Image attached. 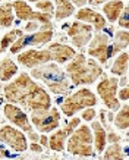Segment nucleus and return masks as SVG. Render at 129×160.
Masks as SVG:
<instances>
[{"label":"nucleus","mask_w":129,"mask_h":160,"mask_svg":"<svg viewBox=\"0 0 129 160\" xmlns=\"http://www.w3.org/2000/svg\"><path fill=\"white\" fill-rule=\"evenodd\" d=\"M5 98L9 103L24 106L31 112H46L52 107V98L29 73H19L12 82L3 88Z\"/></svg>","instance_id":"f257e3e1"},{"label":"nucleus","mask_w":129,"mask_h":160,"mask_svg":"<svg viewBox=\"0 0 129 160\" xmlns=\"http://www.w3.org/2000/svg\"><path fill=\"white\" fill-rule=\"evenodd\" d=\"M103 75V68L94 59L85 58L84 53H77L66 65V77L72 85H90Z\"/></svg>","instance_id":"f03ea898"},{"label":"nucleus","mask_w":129,"mask_h":160,"mask_svg":"<svg viewBox=\"0 0 129 160\" xmlns=\"http://www.w3.org/2000/svg\"><path fill=\"white\" fill-rule=\"evenodd\" d=\"M31 77L40 79L53 94H67L72 90V85L66 73L57 66V63H44L35 66L31 71Z\"/></svg>","instance_id":"7ed1b4c3"},{"label":"nucleus","mask_w":129,"mask_h":160,"mask_svg":"<svg viewBox=\"0 0 129 160\" xmlns=\"http://www.w3.org/2000/svg\"><path fill=\"white\" fill-rule=\"evenodd\" d=\"M67 151L72 156L78 157H94L96 151L92 147V132L88 125H79L72 131V134L67 137L66 146Z\"/></svg>","instance_id":"20e7f679"},{"label":"nucleus","mask_w":129,"mask_h":160,"mask_svg":"<svg viewBox=\"0 0 129 160\" xmlns=\"http://www.w3.org/2000/svg\"><path fill=\"white\" fill-rule=\"evenodd\" d=\"M53 38V25L52 22L43 24L37 31L28 32V34H22L19 38H16L12 46H10V53H19L21 50L25 47H40L47 44Z\"/></svg>","instance_id":"39448f33"},{"label":"nucleus","mask_w":129,"mask_h":160,"mask_svg":"<svg viewBox=\"0 0 129 160\" xmlns=\"http://www.w3.org/2000/svg\"><path fill=\"white\" fill-rule=\"evenodd\" d=\"M97 104V97L96 94L88 90V88H81L77 92L71 94L69 97H66L62 103V112L63 115L67 118H72L75 113L79 110L85 109V107H94Z\"/></svg>","instance_id":"423d86ee"},{"label":"nucleus","mask_w":129,"mask_h":160,"mask_svg":"<svg viewBox=\"0 0 129 160\" xmlns=\"http://www.w3.org/2000/svg\"><path fill=\"white\" fill-rule=\"evenodd\" d=\"M3 113H5L6 119L9 122H12L15 126H18L19 129L25 131L28 134V137L32 141H38V135L34 132L32 123L28 119L27 113H25L21 107H18V104H13V103H7L3 106Z\"/></svg>","instance_id":"0eeeda50"},{"label":"nucleus","mask_w":129,"mask_h":160,"mask_svg":"<svg viewBox=\"0 0 129 160\" xmlns=\"http://www.w3.org/2000/svg\"><path fill=\"white\" fill-rule=\"evenodd\" d=\"M117 88H119V79L116 77L104 78L97 85V92L109 110H117L120 107V100L117 98Z\"/></svg>","instance_id":"6e6552de"},{"label":"nucleus","mask_w":129,"mask_h":160,"mask_svg":"<svg viewBox=\"0 0 129 160\" xmlns=\"http://www.w3.org/2000/svg\"><path fill=\"white\" fill-rule=\"evenodd\" d=\"M31 123L43 134L52 132L57 129L60 125V113L57 109H52V107L46 112H32Z\"/></svg>","instance_id":"1a4fd4ad"},{"label":"nucleus","mask_w":129,"mask_h":160,"mask_svg":"<svg viewBox=\"0 0 129 160\" xmlns=\"http://www.w3.org/2000/svg\"><path fill=\"white\" fill-rule=\"evenodd\" d=\"M0 141L5 142L16 153H22L28 148V141L24 132L16 129L13 126L5 125L0 128Z\"/></svg>","instance_id":"9d476101"},{"label":"nucleus","mask_w":129,"mask_h":160,"mask_svg":"<svg viewBox=\"0 0 129 160\" xmlns=\"http://www.w3.org/2000/svg\"><path fill=\"white\" fill-rule=\"evenodd\" d=\"M90 49H88V54L91 58L97 59L100 63H107L113 54H112V46L109 41V35L98 32L96 34V37H92L90 40Z\"/></svg>","instance_id":"9b49d317"},{"label":"nucleus","mask_w":129,"mask_h":160,"mask_svg":"<svg viewBox=\"0 0 129 160\" xmlns=\"http://www.w3.org/2000/svg\"><path fill=\"white\" fill-rule=\"evenodd\" d=\"M12 8L15 9V15L18 16L21 21H37L41 24H48L52 22V13H44V12H37V10L31 9L28 3H25L24 0H16L12 3Z\"/></svg>","instance_id":"f8f14e48"},{"label":"nucleus","mask_w":129,"mask_h":160,"mask_svg":"<svg viewBox=\"0 0 129 160\" xmlns=\"http://www.w3.org/2000/svg\"><path fill=\"white\" fill-rule=\"evenodd\" d=\"M18 62L25 68L32 69L35 66L44 65V63L53 62V53L48 47L43 50H25L18 54Z\"/></svg>","instance_id":"ddd939ff"},{"label":"nucleus","mask_w":129,"mask_h":160,"mask_svg":"<svg viewBox=\"0 0 129 160\" xmlns=\"http://www.w3.org/2000/svg\"><path fill=\"white\" fill-rule=\"evenodd\" d=\"M67 37L75 47L82 49L92 38V27H90L85 22H81V21H75L67 28Z\"/></svg>","instance_id":"4468645a"},{"label":"nucleus","mask_w":129,"mask_h":160,"mask_svg":"<svg viewBox=\"0 0 129 160\" xmlns=\"http://www.w3.org/2000/svg\"><path fill=\"white\" fill-rule=\"evenodd\" d=\"M79 123H81V119H79V118H72L62 129H57L56 132H53L52 135H50V138H48V147H50L53 151H63L65 150V146H66L67 137L71 135L72 131H73Z\"/></svg>","instance_id":"2eb2a0df"},{"label":"nucleus","mask_w":129,"mask_h":160,"mask_svg":"<svg viewBox=\"0 0 129 160\" xmlns=\"http://www.w3.org/2000/svg\"><path fill=\"white\" fill-rule=\"evenodd\" d=\"M77 21L90 24L92 28H96V31H101L106 27V18L103 15H100L96 10L90 9V8H81L75 15Z\"/></svg>","instance_id":"dca6fc26"},{"label":"nucleus","mask_w":129,"mask_h":160,"mask_svg":"<svg viewBox=\"0 0 129 160\" xmlns=\"http://www.w3.org/2000/svg\"><path fill=\"white\" fill-rule=\"evenodd\" d=\"M48 49L53 53V62L60 63V65L65 62H69L77 54V52L72 49V46H67L63 43H52L48 46Z\"/></svg>","instance_id":"f3484780"},{"label":"nucleus","mask_w":129,"mask_h":160,"mask_svg":"<svg viewBox=\"0 0 129 160\" xmlns=\"http://www.w3.org/2000/svg\"><path fill=\"white\" fill-rule=\"evenodd\" d=\"M90 128L92 131V147L96 148L97 153H103V150L106 148V144H107V132L103 128L101 122L98 121L92 122V125Z\"/></svg>","instance_id":"a211bd4d"},{"label":"nucleus","mask_w":129,"mask_h":160,"mask_svg":"<svg viewBox=\"0 0 129 160\" xmlns=\"http://www.w3.org/2000/svg\"><path fill=\"white\" fill-rule=\"evenodd\" d=\"M125 3L122 0H113V2H106V5L103 6V12H104L106 18L109 22H116L119 18L120 12L123 10Z\"/></svg>","instance_id":"6ab92c4d"},{"label":"nucleus","mask_w":129,"mask_h":160,"mask_svg":"<svg viewBox=\"0 0 129 160\" xmlns=\"http://www.w3.org/2000/svg\"><path fill=\"white\" fill-rule=\"evenodd\" d=\"M75 12V5L71 0H56V9H54V18L57 21H63L69 18Z\"/></svg>","instance_id":"aec40b11"},{"label":"nucleus","mask_w":129,"mask_h":160,"mask_svg":"<svg viewBox=\"0 0 129 160\" xmlns=\"http://www.w3.org/2000/svg\"><path fill=\"white\" fill-rule=\"evenodd\" d=\"M18 73V65L12 59L6 58L0 62V81H10Z\"/></svg>","instance_id":"412c9836"},{"label":"nucleus","mask_w":129,"mask_h":160,"mask_svg":"<svg viewBox=\"0 0 129 160\" xmlns=\"http://www.w3.org/2000/svg\"><path fill=\"white\" fill-rule=\"evenodd\" d=\"M110 71H112V73L116 75V77L126 75V72H128V53H126V52H120V53L117 54V58H116V60L113 62Z\"/></svg>","instance_id":"4be33fe9"},{"label":"nucleus","mask_w":129,"mask_h":160,"mask_svg":"<svg viewBox=\"0 0 129 160\" xmlns=\"http://www.w3.org/2000/svg\"><path fill=\"white\" fill-rule=\"evenodd\" d=\"M129 43V34L126 29L123 31H117L115 34V40H113V44H112V54H119L122 50H125L128 47Z\"/></svg>","instance_id":"5701e85b"},{"label":"nucleus","mask_w":129,"mask_h":160,"mask_svg":"<svg viewBox=\"0 0 129 160\" xmlns=\"http://www.w3.org/2000/svg\"><path fill=\"white\" fill-rule=\"evenodd\" d=\"M13 8L12 3H5V5H0V25L3 28H9L13 25Z\"/></svg>","instance_id":"b1692460"},{"label":"nucleus","mask_w":129,"mask_h":160,"mask_svg":"<svg viewBox=\"0 0 129 160\" xmlns=\"http://www.w3.org/2000/svg\"><path fill=\"white\" fill-rule=\"evenodd\" d=\"M125 153L122 150V146L119 142H112V146L103 150V159L104 160H123Z\"/></svg>","instance_id":"393cba45"},{"label":"nucleus","mask_w":129,"mask_h":160,"mask_svg":"<svg viewBox=\"0 0 129 160\" xmlns=\"http://www.w3.org/2000/svg\"><path fill=\"white\" fill-rule=\"evenodd\" d=\"M128 113H129V106L128 104H125V106H122V107L117 109V113H116V116L113 118V119H115L116 128H119V129H122V131H126V129H128V126H129Z\"/></svg>","instance_id":"a878e982"},{"label":"nucleus","mask_w":129,"mask_h":160,"mask_svg":"<svg viewBox=\"0 0 129 160\" xmlns=\"http://www.w3.org/2000/svg\"><path fill=\"white\" fill-rule=\"evenodd\" d=\"M24 34V31L22 29H12V31H9V32H6L5 35H3V38H2V41H0V49L5 52L6 49H9L10 46L16 41V38H19L21 35Z\"/></svg>","instance_id":"bb28decb"},{"label":"nucleus","mask_w":129,"mask_h":160,"mask_svg":"<svg viewBox=\"0 0 129 160\" xmlns=\"http://www.w3.org/2000/svg\"><path fill=\"white\" fill-rule=\"evenodd\" d=\"M35 6H37V9H40L41 12L44 13H52L54 12V6L50 0H40V2H35Z\"/></svg>","instance_id":"cd10ccee"},{"label":"nucleus","mask_w":129,"mask_h":160,"mask_svg":"<svg viewBox=\"0 0 129 160\" xmlns=\"http://www.w3.org/2000/svg\"><path fill=\"white\" fill-rule=\"evenodd\" d=\"M117 22H119V27H122V28H128L129 27V9L128 6H125L123 10L120 12L119 18H117Z\"/></svg>","instance_id":"c85d7f7f"},{"label":"nucleus","mask_w":129,"mask_h":160,"mask_svg":"<svg viewBox=\"0 0 129 160\" xmlns=\"http://www.w3.org/2000/svg\"><path fill=\"white\" fill-rule=\"evenodd\" d=\"M94 118H96V109H92V106L85 107V110L82 112V119L84 121H94Z\"/></svg>","instance_id":"c756f323"},{"label":"nucleus","mask_w":129,"mask_h":160,"mask_svg":"<svg viewBox=\"0 0 129 160\" xmlns=\"http://www.w3.org/2000/svg\"><path fill=\"white\" fill-rule=\"evenodd\" d=\"M120 135L119 134H116V132H113V131H109V134H107V142H120Z\"/></svg>","instance_id":"7c9ffc66"},{"label":"nucleus","mask_w":129,"mask_h":160,"mask_svg":"<svg viewBox=\"0 0 129 160\" xmlns=\"http://www.w3.org/2000/svg\"><path fill=\"white\" fill-rule=\"evenodd\" d=\"M40 27H38V22L37 21H28V24L25 27V31L27 32H34V31H37Z\"/></svg>","instance_id":"2f4dec72"},{"label":"nucleus","mask_w":129,"mask_h":160,"mask_svg":"<svg viewBox=\"0 0 129 160\" xmlns=\"http://www.w3.org/2000/svg\"><path fill=\"white\" fill-rule=\"evenodd\" d=\"M128 94H129L128 87H126V85H123V87L119 90V96H117V98H119V100H122V102H126V100L129 98Z\"/></svg>","instance_id":"473e14b6"},{"label":"nucleus","mask_w":129,"mask_h":160,"mask_svg":"<svg viewBox=\"0 0 129 160\" xmlns=\"http://www.w3.org/2000/svg\"><path fill=\"white\" fill-rule=\"evenodd\" d=\"M28 147L31 148V151H34V153H41V151H43V147H41V144H40V142H37V141H32V142H31Z\"/></svg>","instance_id":"72a5a7b5"},{"label":"nucleus","mask_w":129,"mask_h":160,"mask_svg":"<svg viewBox=\"0 0 129 160\" xmlns=\"http://www.w3.org/2000/svg\"><path fill=\"white\" fill-rule=\"evenodd\" d=\"M38 142L41 144V147H48V138H47V135L46 134H43L41 137H38Z\"/></svg>","instance_id":"f704fd0d"},{"label":"nucleus","mask_w":129,"mask_h":160,"mask_svg":"<svg viewBox=\"0 0 129 160\" xmlns=\"http://www.w3.org/2000/svg\"><path fill=\"white\" fill-rule=\"evenodd\" d=\"M71 2L75 6H78V8H84V5H87L90 0H71Z\"/></svg>","instance_id":"c9c22d12"},{"label":"nucleus","mask_w":129,"mask_h":160,"mask_svg":"<svg viewBox=\"0 0 129 160\" xmlns=\"http://www.w3.org/2000/svg\"><path fill=\"white\" fill-rule=\"evenodd\" d=\"M0 157H12V156H10V153L7 150H5V148H3V147L0 146Z\"/></svg>","instance_id":"e433bc0d"},{"label":"nucleus","mask_w":129,"mask_h":160,"mask_svg":"<svg viewBox=\"0 0 129 160\" xmlns=\"http://www.w3.org/2000/svg\"><path fill=\"white\" fill-rule=\"evenodd\" d=\"M122 77H123V78H122V79L119 81V84L122 85V87H123V85H126V82H128V78H126V75H122Z\"/></svg>","instance_id":"4c0bfd02"},{"label":"nucleus","mask_w":129,"mask_h":160,"mask_svg":"<svg viewBox=\"0 0 129 160\" xmlns=\"http://www.w3.org/2000/svg\"><path fill=\"white\" fill-rule=\"evenodd\" d=\"M91 2H92V5H101V3H106V2H107V0H91Z\"/></svg>","instance_id":"58836bf2"},{"label":"nucleus","mask_w":129,"mask_h":160,"mask_svg":"<svg viewBox=\"0 0 129 160\" xmlns=\"http://www.w3.org/2000/svg\"><path fill=\"white\" fill-rule=\"evenodd\" d=\"M28 2H32V3H35V2H40V0H28Z\"/></svg>","instance_id":"ea45409f"},{"label":"nucleus","mask_w":129,"mask_h":160,"mask_svg":"<svg viewBox=\"0 0 129 160\" xmlns=\"http://www.w3.org/2000/svg\"><path fill=\"white\" fill-rule=\"evenodd\" d=\"M0 92H2V85H0Z\"/></svg>","instance_id":"a19ab883"},{"label":"nucleus","mask_w":129,"mask_h":160,"mask_svg":"<svg viewBox=\"0 0 129 160\" xmlns=\"http://www.w3.org/2000/svg\"><path fill=\"white\" fill-rule=\"evenodd\" d=\"M2 52H3V50H2V49H0V53H2Z\"/></svg>","instance_id":"79ce46f5"},{"label":"nucleus","mask_w":129,"mask_h":160,"mask_svg":"<svg viewBox=\"0 0 129 160\" xmlns=\"http://www.w3.org/2000/svg\"><path fill=\"white\" fill-rule=\"evenodd\" d=\"M0 2H2V0H0Z\"/></svg>","instance_id":"37998d69"}]
</instances>
